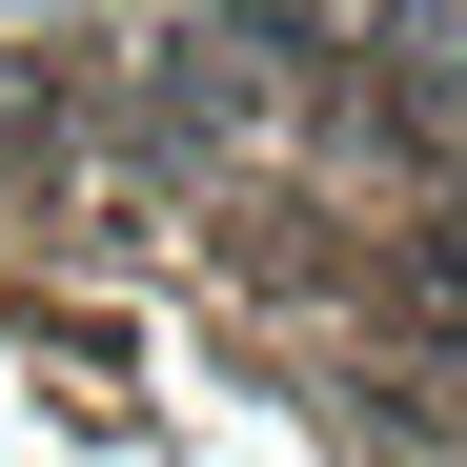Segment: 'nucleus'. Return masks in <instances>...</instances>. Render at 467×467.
I'll return each mask as SVG.
<instances>
[{
  "mask_svg": "<svg viewBox=\"0 0 467 467\" xmlns=\"http://www.w3.org/2000/svg\"><path fill=\"white\" fill-rule=\"evenodd\" d=\"M61 183V102H41V61H0V203Z\"/></svg>",
  "mask_w": 467,
  "mask_h": 467,
  "instance_id": "nucleus-1",
  "label": "nucleus"
}]
</instances>
